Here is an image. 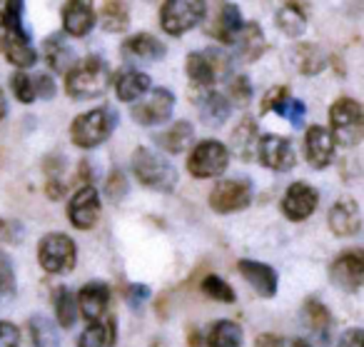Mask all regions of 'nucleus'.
Returning <instances> with one entry per match:
<instances>
[{"mask_svg":"<svg viewBox=\"0 0 364 347\" xmlns=\"http://www.w3.org/2000/svg\"><path fill=\"white\" fill-rule=\"evenodd\" d=\"M0 53H6L16 68L36 66L38 56L23 28V0H8L6 11L0 13Z\"/></svg>","mask_w":364,"mask_h":347,"instance_id":"nucleus-1","label":"nucleus"},{"mask_svg":"<svg viewBox=\"0 0 364 347\" xmlns=\"http://www.w3.org/2000/svg\"><path fill=\"white\" fill-rule=\"evenodd\" d=\"M107 83H110V68L97 56H90L85 61L75 63L65 73V90L75 100H87V98L102 95Z\"/></svg>","mask_w":364,"mask_h":347,"instance_id":"nucleus-2","label":"nucleus"},{"mask_svg":"<svg viewBox=\"0 0 364 347\" xmlns=\"http://www.w3.org/2000/svg\"><path fill=\"white\" fill-rule=\"evenodd\" d=\"M132 172L145 187L157 192H170L177 185V172L165 157L157 152L147 150V147H137L132 155Z\"/></svg>","mask_w":364,"mask_h":347,"instance_id":"nucleus-3","label":"nucleus"},{"mask_svg":"<svg viewBox=\"0 0 364 347\" xmlns=\"http://www.w3.org/2000/svg\"><path fill=\"white\" fill-rule=\"evenodd\" d=\"M112 128H115V110L112 108H95V110L73 120L70 138L77 147L92 150V147L102 145L110 138Z\"/></svg>","mask_w":364,"mask_h":347,"instance_id":"nucleus-4","label":"nucleus"},{"mask_svg":"<svg viewBox=\"0 0 364 347\" xmlns=\"http://www.w3.org/2000/svg\"><path fill=\"white\" fill-rule=\"evenodd\" d=\"M329 120H332L334 143H342L344 147H352L364 135V113L362 105L352 98H339L329 108Z\"/></svg>","mask_w":364,"mask_h":347,"instance_id":"nucleus-5","label":"nucleus"},{"mask_svg":"<svg viewBox=\"0 0 364 347\" xmlns=\"http://www.w3.org/2000/svg\"><path fill=\"white\" fill-rule=\"evenodd\" d=\"M38 262L46 272L53 275H68L77 262V247L73 237L63 232H50L38 245Z\"/></svg>","mask_w":364,"mask_h":347,"instance_id":"nucleus-6","label":"nucleus"},{"mask_svg":"<svg viewBox=\"0 0 364 347\" xmlns=\"http://www.w3.org/2000/svg\"><path fill=\"white\" fill-rule=\"evenodd\" d=\"M208 11V0H165L160 11V26L165 33L180 38L193 31Z\"/></svg>","mask_w":364,"mask_h":347,"instance_id":"nucleus-7","label":"nucleus"},{"mask_svg":"<svg viewBox=\"0 0 364 347\" xmlns=\"http://www.w3.org/2000/svg\"><path fill=\"white\" fill-rule=\"evenodd\" d=\"M185 71L193 86L210 88L230 73V58L220 51H205V53H190L185 61Z\"/></svg>","mask_w":364,"mask_h":347,"instance_id":"nucleus-8","label":"nucleus"},{"mask_svg":"<svg viewBox=\"0 0 364 347\" xmlns=\"http://www.w3.org/2000/svg\"><path fill=\"white\" fill-rule=\"evenodd\" d=\"M230 165V150L218 140H205L190 152L188 157V172L193 177H218L228 170Z\"/></svg>","mask_w":364,"mask_h":347,"instance_id":"nucleus-9","label":"nucleus"},{"mask_svg":"<svg viewBox=\"0 0 364 347\" xmlns=\"http://www.w3.org/2000/svg\"><path fill=\"white\" fill-rule=\"evenodd\" d=\"M252 200V187L247 180H220L210 192V207L220 215L245 210Z\"/></svg>","mask_w":364,"mask_h":347,"instance_id":"nucleus-10","label":"nucleus"},{"mask_svg":"<svg viewBox=\"0 0 364 347\" xmlns=\"http://www.w3.org/2000/svg\"><path fill=\"white\" fill-rule=\"evenodd\" d=\"M172 108H175V95L167 88H155L145 93L137 105H132V118L140 125H162L172 115Z\"/></svg>","mask_w":364,"mask_h":347,"instance_id":"nucleus-11","label":"nucleus"},{"mask_svg":"<svg viewBox=\"0 0 364 347\" xmlns=\"http://www.w3.org/2000/svg\"><path fill=\"white\" fill-rule=\"evenodd\" d=\"M332 282L342 287L344 292H357L364 282V252L359 247L344 250L337 260L332 262Z\"/></svg>","mask_w":364,"mask_h":347,"instance_id":"nucleus-12","label":"nucleus"},{"mask_svg":"<svg viewBox=\"0 0 364 347\" xmlns=\"http://www.w3.org/2000/svg\"><path fill=\"white\" fill-rule=\"evenodd\" d=\"M319 202V192L307 182H292L282 197V212L287 220L299 222L307 220Z\"/></svg>","mask_w":364,"mask_h":347,"instance_id":"nucleus-13","label":"nucleus"},{"mask_svg":"<svg viewBox=\"0 0 364 347\" xmlns=\"http://www.w3.org/2000/svg\"><path fill=\"white\" fill-rule=\"evenodd\" d=\"M255 152H257L259 162L274 172L292 170V165H294V152H292V145H289L287 138L262 135L257 140V150Z\"/></svg>","mask_w":364,"mask_h":347,"instance_id":"nucleus-14","label":"nucleus"},{"mask_svg":"<svg viewBox=\"0 0 364 347\" xmlns=\"http://www.w3.org/2000/svg\"><path fill=\"white\" fill-rule=\"evenodd\" d=\"M68 217L77 230H90L100 217V195L92 185H85L73 195L68 205Z\"/></svg>","mask_w":364,"mask_h":347,"instance_id":"nucleus-15","label":"nucleus"},{"mask_svg":"<svg viewBox=\"0 0 364 347\" xmlns=\"http://www.w3.org/2000/svg\"><path fill=\"white\" fill-rule=\"evenodd\" d=\"M329 227L337 237H354L362 230V212L354 197H339L329 210Z\"/></svg>","mask_w":364,"mask_h":347,"instance_id":"nucleus-16","label":"nucleus"},{"mask_svg":"<svg viewBox=\"0 0 364 347\" xmlns=\"http://www.w3.org/2000/svg\"><path fill=\"white\" fill-rule=\"evenodd\" d=\"M304 155L317 170L327 167L334 160V135L322 125H312L304 135Z\"/></svg>","mask_w":364,"mask_h":347,"instance_id":"nucleus-17","label":"nucleus"},{"mask_svg":"<svg viewBox=\"0 0 364 347\" xmlns=\"http://www.w3.org/2000/svg\"><path fill=\"white\" fill-rule=\"evenodd\" d=\"M95 26V6L92 0H68L63 8V28L68 36L82 38Z\"/></svg>","mask_w":364,"mask_h":347,"instance_id":"nucleus-18","label":"nucleus"},{"mask_svg":"<svg viewBox=\"0 0 364 347\" xmlns=\"http://www.w3.org/2000/svg\"><path fill=\"white\" fill-rule=\"evenodd\" d=\"M269 110H274L277 115L287 118L294 128H302L304 115H307L304 103L289 95L287 88H272V90L267 93V98L262 100V113H269Z\"/></svg>","mask_w":364,"mask_h":347,"instance_id":"nucleus-19","label":"nucleus"},{"mask_svg":"<svg viewBox=\"0 0 364 347\" xmlns=\"http://www.w3.org/2000/svg\"><path fill=\"white\" fill-rule=\"evenodd\" d=\"M237 270L259 297H274L277 295L279 280H277L274 267L264 265V262H257V260H240Z\"/></svg>","mask_w":364,"mask_h":347,"instance_id":"nucleus-20","label":"nucleus"},{"mask_svg":"<svg viewBox=\"0 0 364 347\" xmlns=\"http://www.w3.org/2000/svg\"><path fill=\"white\" fill-rule=\"evenodd\" d=\"M107 305H110V290L102 282H90V285H85L77 292V310L85 315L87 322L102 320L107 312Z\"/></svg>","mask_w":364,"mask_h":347,"instance_id":"nucleus-21","label":"nucleus"},{"mask_svg":"<svg viewBox=\"0 0 364 347\" xmlns=\"http://www.w3.org/2000/svg\"><path fill=\"white\" fill-rule=\"evenodd\" d=\"M235 46H237V53L245 63H255L264 53L267 41H264V33L257 23H242L237 38H235Z\"/></svg>","mask_w":364,"mask_h":347,"instance_id":"nucleus-22","label":"nucleus"},{"mask_svg":"<svg viewBox=\"0 0 364 347\" xmlns=\"http://www.w3.org/2000/svg\"><path fill=\"white\" fill-rule=\"evenodd\" d=\"M122 53H125L127 58H135V61L155 63V61H162L167 51L155 36H150V33H140V36L127 38L125 46H122Z\"/></svg>","mask_w":364,"mask_h":347,"instance_id":"nucleus-23","label":"nucleus"},{"mask_svg":"<svg viewBox=\"0 0 364 347\" xmlns=\"http://www.w3.org/2000/svg\"><path fill=\"white\" fill-rule=\"evenodd\" d=\"M198 103H200V118L208 125H223L230 118V100L225 95H220V93L203 88Z\"/></svg>","mask_w":364,"mask_h":347,"instance_id":"nucleus-24","label":"nucleus"},{"mask_svg":"<svg viewBox=\"0 0 364 347\" xmlns=\"http://www.w3.org/2000/svg\"><path fill=\"white\" fill-rule=\"evenodd\" d=\"M115 90L122 103H135L137 98H142L147 90H150V78H147L145 73L127 68V71H122L120 76H117Z\"/></svg>","mask_w":364,"mask_h":347,"instance_id":"nucleus-25","label":"nucleus"},{"mask_svg":"<svg viewBox=\"0 0 364 347\" xmlns=\"http://www.w3.org/2000/svg\"><path fill=\"white\" fill-rule=\"evenodd\" d=\"M242 16H240V8L235 6V3H228V6H223L220 8V16H218V21H215V26H213V36L218 38V41H223V43H235V38H237V33H240V28H242Z\"/></svg>","mask_w":364,"mask_h":347,"instance_id":"nucleus-26","label":"nucleus"},{"mask_svg":"<svg viewBox=\"0 0 364 347\" xmlns=\"http://www.w3.org/2000/svg\"><path fill=\"white\" fill-rule=\"evenodd\" d=\"M257 125H255L252 118H245L232 133V152L240 160H252L255 150H257Z\"/></svg>","mask_w":364,"mask_h":347,"instance_id":"nucleus-27","label":"nucleus"},{"mask_svg":"<svg viewBox=\"0 0 364 347\" xmlns=\"http://www.w3.org/2000/svg\"><path fill=\"white\" fill-rule=\"evenodd\" d=\"M304 322H307L309 330L317 335L319 342H327L329 340V327H332V315H329L327 305L319 300H307L304 302Z\"/></svg>","mask_w":364,"mask_h":347,"instance_id":"nucleus-28","label":"nucleus"},{"mask_svg":"<svg viewBox=\"0 0 364 347\" xmlns=\"http://www.w3.org/2000/svg\"><path fill=\"white\" fill-rule=\"evenodd\" d=\"M43 53H46V63L50 66V71L63 73V76L70 71L73 51L65 46L63 36H50V38H48V41L43 43Z\"/></svg>","mask_w":364,"mask_h":347,"instance_id":"nucleus-29","label":"nucleus"},{"mask_svg":"<svg viewBox=\"0 0 364 347\" xmlns=\"http://www.w3.org/2000/svg\"><path fill=\"white\" fill-rule=\"evenodd\" d=\"M115 342V322L112 320H95L87 325V330L80 335V347H110Z\"/></svg>","mask_w":364,"mask_h":347,"instance_id":"nucleus-30","label":"nucleus"},{"mask_svg":"<svg viewBox=\"0 0 364 347\" xmlns=\"http://www.w3.org/2000/svg\"><path fill=\"white\" fill-rule=\"evenodd\" d=\"M210 347H242V327L232 320H220L210 327Z\"/></svg>","mask_w":364,"mask_h":347,"instance_id":"nucleus-31","label":"nucleus"},{"mask_svg":"<svg viewBox=\"0 0 364 347\" xmlns=\"http://www.w3.org/2000/svg\"><path fill=\"white\" fill-rule=\"evenodd\" d=\"M292 58H294V66L302 76H317L322 73L324 68V53L319 51L317 46L307 43V46H297L292 51Z\"/></svg>","mask_w":364,"mask_h":347,"instance_id":"nucleus-32","label":"nucleus"},{"mask_svg":"<svg viewBox=\"0 0 364 347\" xmlns=\"http://www.w3.org/2000/svg\"><path fill=\"white\" fill-rule=\"evenodd\" d=\"M28 330H31L33 347H60V337L55 332V325L48 317L33 315L31 322H28Z\"/></svg>","mask_w":364,"mask_h":347,"instance_id":"nucleus-33","label":"nucleus"},{"mask_svg":"<svg viewBox=\"0 0 364 347\" xmlns=\"http://www.w3.org/2000/svg\"><path fill=\"white\" fill-rule=\"evenodd\" d=\"M195 133H193V125H190L188 120H180L175 123V125L170 128V130L165 133V135L160 138V145L165 147L167 152H172V155H177V152H182L185 147L193 143Z\"/></svg>","mask_w":364,"mask_h":347,"instance_id":"nucleus-34","label":"nucleus"},{"mask_svg":"<svg viewBox=\"0 0 364 347\" xmlns=\"http://www.w3.org/2000/svg\"><path fill=\"white\" fill-rule=\"evenodd\" d=\"M130 23V16H127V8L122 6L120 0H107L100 11V26L102 31L107 33H122Z\"/></svg>","mask_w":364,"mask_h":347,"instance_id":"nucleus-35","label":"nucleus"},{"mask_svg":"<svg viewBox=\"0 0 364 347\" xmlns=\"http://www.w3.org/2000/svg\"><path fill=\"white\" fill-rule=\"evenodd\" d=\"M277 28L284 36L297 38V36H302L304 28H307V18H304V13L299 11L297 6H284V8H279V13H277Z\"/></svg>","mask_w":364,"mask_h":347,"instance_id":"nucleus-36","label":"nucleus"},{"mask_svg":"<svg viewBox=\"0 0 364 347\" xmlns=\"http://www.w3.org/2000/svg\"><path fill=\"white\" fill-rule=\"evenodd\" d=\"M55 312L58 322L63 327H73L77 322V300L73 297V292L68 287H60L55 295Z\"/></svg>","mask_w":364,"mask_h":347,"instance_id":"nucleus-37","label":"nucleus"},{"mask_svg":"<svg viewBox=\"0 0 364 347\" xmlns=\"http://www.w3.org/2000/svg\"><path fill=\"white\" fill-rule=\"evenodd\" d=\"M203 292L218 302H235V290L218 275H208L203 280Z\"/></svg>","mask_w":364,"mask_h":347,"instance_id":"nucleus-38","label":"nucleus"},{"mask_svg":"<svg viewBox=\"0 0 364 347\" xmlns=\"http://www.w3.org/2000/svg\"><path fill=\"white\" fill-rule=\"evenodd\" d=\"M11 88H13V93H16V98L21 103H33L36 100V88H33V78L31 76H26V73H16L13 76V81H11Z\"/></svg>","mask_w":364,"mask_h":347,"instance_id":"nucleus-39","label":"nucleus"},{"mask_svg":"<svg viewBox=\"0 0 364 347\" xmlns=\"http://www.w3.org/2000/svg\"><path fill=\"white\" fill-rule=\"evenodd\" d=\"M255 347H309L304 340H297V337H277V335H262L257 337Z\"/></svg>","mask_w":364,"mask_h":347,"instance_id":"nucleus-40","label":"nucleus"},{"mask_svg":"<svg viewBox=\"0 0 364 347\" xmlns=\"http://www.w3.org/2000/svg\"><path fill=\"white\" fill-rule=\"evenodd\" d=\"M105 190H107V197H110V200H120V197L127 192L125 175H122L120 170H112L110 177H107V182H105Z\"/></svg>","mask_w":364,"mask_h":347,"instance_id":"nucleus-41","label":"nucleus"},{"mask_svg":"<svg viewBox=\"0 0 364 347\" xmlns=\"http://www.w3.org/2000/svg\"><path fill=\"white\" fill-rule=\"evenodd\" d=\"M147 300H150V287H147V285H127L125 302L132 307V310H140Z\"/></svg>","mask_w":364,"mask_h":347,"instance_id":"nucleus-42","label":"nucleus"},{"mask_svg":"<svg viewBox=\"0 0 364 347\" xmlns=\"http://www.w3.org/2000/svg\"><path fill=\"white\" fill-rule=\"evenodd\" d=\"M230 95H232L235 103H247L250 98H252V86H250V81L245 76L235 78L232 86H230Z\"/></svg>","mask_w":364,"mask_h":347,"instance_id":"nucleus-43","label":"nucleus"},{"mask_svg":"<svg viewBox=\"0 0 364 347\" xmlns=\"http://www.w3.org/2000/svg\"><path fill=\"white\" fill-rule=\"evenodd\" d=\"M0 347H21V332L13 322H0Z\"/></svg>","mask_w":364,"mask_h":347,"instance_id":"nucleus-44","label":"nucleus"},{"mask_svg":"<svg viewBox=\"0 0 364 347\" xmlns=\"http://www.w3.org/2000/svg\"><path fill=\"white\" fill-rule=\"evenodd\" d=\"M33 88H36V98H53L55 95V83L50 76L41 73L38 78H33Z\"/></svg>","mask_w":364,"mask_h":347,"instance_id":"nucleus-45","label":"nucleus"},{"mask_svg":"<svg viewBox=\"0 0 364 347\" xmlns=\"http://www.w3.org/2000/svg\"><path fill=\"white\" fill-rule=\"evenodd\" d=\"M339 347H364L362 342V330L359 327H352V330L344 332L342 342H339Z\"/></svg>","mask_w":364,"mask_h":347,"instance_id":"nucleus-46","label":"nucleus"},{"mask_svg":"<svg viewBox=\"0 0 364 347\" xmlns=\"http://www.w3.org/2000/svg\"><path fill=\"white\" fill-rule=\"evenodd\" d=\"M6 113H8V100H6L3 88H0V118H6Z\"/></svg>","mask_w":364,"mask_h":347,"instance_id":"nucleus-47","label":"nucleus"}]
</instances>
